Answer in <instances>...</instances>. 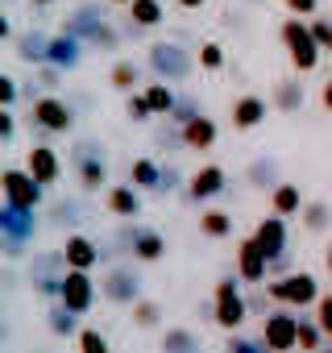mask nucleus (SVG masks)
<instances>
[{"instance_id": "1", "label": "nucleus", "mask_w": 332, "mask_h": 353, "mask_svg": "<svg viewBox=\"0 0 332 353\" xmlns=\"http://www.w3.org/2000/svg\"><path fill=\"white\" fill-rule=\"evenodd\" d=\"M278 42L287 46L295 75H311V71H320L324 46L315 42V34H311V21H307V17H295V13H287V21L278 26Z\"/></svg>"}, {"instance_id": "2", "label": "nucleus", "mask_w": 332, "mask_h": 353, "mask_svg": "<svg viewBox=\"0 0 332 353\" xmlns=\"http://www.w3.org/2000/svg\"><path fill=\"white\" fill-rule=\"evenodd\" d=\"M63 30L75 34V38H83L87 46H100V50H116V46H121V34H116V26L100 13V5H75V9L63 17Z\"/></svg>"}, {"instance_id": "3", "label": "nucleus", "mask_w": 332, "mask_h": 353, "mask_svg": "<svg viewBox=\"0 0 332 353\" xmlns=\"http://www.w3.org/2000/svg\"><path fill=\"white\" fill-rule=\"evenodd\" d=\"M249 299H245V291H241V279L237 274H225V279H216V287H212V320L225 328V332H237V328H245L249 324Z\"/></svg>"}, {"instance_id": "4", "label": "nucleus", "mask_w": 332, "mask_h": 353, "mask_svg": "<svg viewBox=\"0 0 332 353\" xmlns=\"http://www.w3.org/2000/svg\"><path fill=\"white\" fill-rule=\"evenodd\" d=\"M266 291L274 295V303H287V307H315V299L324 295L320 291V279L311 270H287V274H274L266 279Z\"/></svg>"}, {"instance_id": "5", "label": "nucleus", "mask_w": 332, "mask_h": 353, "mask_svg": "<svg viewBox=\"0 0 332 353\" xmlns=\"http://www.w3.org/2000/svg\"><path fill=\"white\" fill-rule=\"evenodd\" d=\"M71 166H75V179L79 188L92 196L100 188H108V162H104V145L96 137H79L71 150Z\"/></svg>"}, {"instance_id": "6", "label": "nucleus", "mask_w": 332, "mask_h": 353, "mask_svg": "<svg viewBox=\"0 0 332 353\" xmlns=\"http://www.w3.org/2000/svg\"><path fill=\"white\" fill-rule=\"evenodd\" d=\"M145 63H149L154 79H166V83H187L196 71V54H187L179 42H154Z\"/></svg>"}, {"instance_id": "7", "label": "nucleus", "mask_w": 332, "mask_h": 353, "mask_svg": "<svg viewBox=\"0 0 332 353\" xmlns=\"http://www.w3.org/2000/svg\"><path fill=\"white\" fill-rule=\"evenodd\" d=\"M262 341H266V349H270V353L299 349V307L274 303V307L262 316Z\"/></svg>"}, {"instance_id": "8", "label": "nucleus", "mask_w": 332, "mask_h": 353, "mask_svg": "<svg viewBox=\"0 0 332 353\" xmlns=\"http://www.w3.org/2000/svg\"><path fill=\"white\" fill-rule=\"evenodd\" d=\"M100 299L104 303H116V307H133L141 299V274L129 266V262H116L104 270L100 279Z\"/></svg>"}, {"instance_id": "9", "label": "nucleus", "mask_w": 332, "mask_h": 353, "mask_svg": "<svg viewBox=\"0 0 332 353\" xmlns=\"http://www.w3.org/2000/svg\"><path fill=\"white\" fill-rule=\"evenodd\" d=\"M30 125H34V129H46V133H71V125H75V108H71L63 96L46 92V96L30 100Z\"/></svg>"}, {"instance_id": "10", "label": "nucleus", "mask_w": 332, "mask_h": 353, "mask_svg": "<svg viewBox=\"0 0 332 353\" xmlns=\"http://www.w3.org/2000/svg\"><path fill=\"white\" fill-rule=\"evenodd\" d=\"M5 200L38 212V208H42V200H46V183L38 179L30 166H9V170H5Z\"/></svg>"}, {"instance_id": "11", "label": "nucleus", "mask_w": 332, "mask_h": 353, "mask_svg": "<svg viewBox=\"0 0 332 353\" xmlns=\"http://www.w3.org/2000/svg\"><path fill=\"white\" fill-rule=\"evenodd\" d=\"M96 291H100V283L92 279V270H75V266H67L63 287H59V299H63L71 312L87 316V312L96 307Z\"/></svg>"}, {"instance_id": "12", "label": "nucleus", "mask_w": 332, "mask_h": 353, "mask_svg": "<svg viewBox=\"0 0 332 353\" xmlns=\"http://www.w3.org/2000/svg\"><path fill=\"white\" fill-rule=\"evenodd\" d=\"M237 279L245 283V287H262L266 279H270V258H266V250L258 245V237L249 233V237H241L237 241Z\"/></svg>"}, {"instance_id": "13", "label": "nucleus", "mask_w": 332, "mask_h": 353, "mask_svg": "<svg viewBox=\"0 0 332 353\" xmlns=\"http://www.w3.org/2000/svg\"><path fill=\"white\" fill-rule=\"evenodd\" d=\"M63 274H67V258L63 250L59 254H42L34 266H30V287L46 299H59V287H63Z\"/></svg>"}, {"instance_id": "14", "label": "nucleus", "mask_w": 332, "mask_h": 353, "mask_svg": "<svg viewBox=\"0 0 332 353\" xmlns=\"http://www.w3.org/2000/svg\"><path fill=\"white\" fill-rule=\"evenodd\" d=\"M225 188H229V174H225V166H216V162H208V166H200V170L187 174V200H191V204L216 200Z\"/></svg>"}, {"instance_id": "15", "label": "nucleus", "mask_w": 332, "mask_h": 353, "mask_svg": "<svg viewBox=\"0 0 332 353\" xmlns=\"http://www.w3.org/2000/svg\"><path fill=\"white\" fill-rule=\"evenodd\" d=\"M38 233V221H34V208H21V204H9L0 208V237L9 241H34Z\"/></svg>"}, {"instance_id": "16", "label": "nucleus", "mask_w": 332, "mask_h": 353, "mask_svg": "<svg viewBox=\"0 0 332 353\" xmlns=\"http://www.w3.org/2000/svg\"><path fill=\"white\" fill-rule=\"evenodd\" d=\"M83 38H75V34H67V30H59V34H50V50H46V63H54V67H63V71H75L79 63H83Z\"/></svg>"}, {"instance_id": "17", "label": "nucleus", "mask_w": 332, "mask_h": 353, "mask_svg": "<svg viewBox=\"0 0 332 353\" xmlns=\"http://www.w3.org/2000/svg\"><path fill=\"white\" fill-rule=\"evenodd\" d=\"M25 166L38 174V179H42L46 188H54V183L63 179V158H59V150H50L46 141L30 145V154H25Z\"/></svg>"}, {"instance_id": "18", "label": "nucleus", "mask_w": 332, "mask_h": 353, "mask_svg": "<svg viewBox=\"0 0 332 353\" xmlns=\"http://www.w3.org/2000/svg\"><path fill=\"white\" fill-rule=\"evenodd\" d=\"M253 237H258V245L266 250V258H270V262H274V258H282V254H287V216H278V212L262 216V221H258V229H253Z\"/></svg>"}, {"instance_id": "19", "label": "nucleus", "mask_w": 332, "mask_h": 353, "mask_svg": "<svg viewBox=\"0 0 332 353\" xmlns=\"http://www.w3.org/2000/svg\"><path fill=\"white\" fill-rule=\"evenodd\" d=\"M274 104H266L262 96H253V92H245V96H237L233 100V129H241V133H249V129H258L262 121H266V112H270Z\"/></svg>"}, {"instance_id": "20", "label": "nucleus", "mask_w": 332, "mask_h": 353, "mask_svg": "<svg viewBox=\"0 0 332 353\" xmlns=\"http://www.w3.org/2000/svg\"><path fill=\"white\" fill-rule=\"evenodd\" d=\"M216 137H220V129H216V121H212V117H204V112H200V117H191V121L179 129V141H183L187 150H200V154H204V150H212V145H216Z\"/></svg>"}, {"instance_id": "21", "label": "nucleus", "mask_w": 332, "mask_h": 353, "mask_svg": "<svg viewBox=\"0 0 332 353\" xmlns=\"http://www.w3.org/2000/svg\"><path fill=\"white\" fill-rule=\"evenodd\" d=\"M63 258H67V266H75V270H92L104 254H100V241H92L87 233H71L67 245H63Z\"/></svg>"}, {"instance_id": "22", "label": "nucleus", "mask_w": 332, "mask_h": 353, "mask_svg": "<svg viewBox=\"0 0 332 353\" xmlns=\"http://www.w3.org/2000/svg\"><path fill=\"white\" fill-rule=\"evenodd\" d=\"M104 208H108V216L133 221V216L141 212V196H137L133 183H125V188H108V192H104Z\"/></svg>"}, {"instance_id": "23", "label": "nucleus", "mask_w": 332, "mask_h": 353, "mask_svg": "<svg viewBox=\"0 0 332 353\" xmlns=\"http://www.w3.org/2000/svg\"><path fill=\"white\" fill-rule=\"evenodd\" d=\"M303 75H295V79H278L274 83V92H270V104L278 108V112H299L303 108V100H307V92H303V83H299Z\"/></svg>"}, {"instance_id": "24", "label": "nucleus", "mask_w": 332, "mask_h": 353, "mask_svg": "<svg viewBox=\"0 0 332 353\" xmlns=\"http://www.w3.org/2000/svg\"><path fill=\"white\" fill-rule=\"evenodd\" d=\"M245 183L258 188V192H274V188L282 183V166H278L274 158H253L249 170H245Z\"/></svg>"}, {"instance_id": "25", "label": "nucleus", "mask_w": 332, "mask_h": 353, "mask_svg": "<svg viewBox=\"0 0 332 353\" xmlns=\"http://www.w3.org/2000/svg\"><path fill=\"white\" fill-rule=\"evenodd\" d=\"M46 50H50V34H42V30H25L21 38H13V54L34 63V67L46 63Z\"/></svg>"}, {"instance_id": "26", "label": "nucleus", "mask_w": 332, "mask_h": 353, "mask_svg": "<svg viewBox=\"0 0 332 353\" xmlns=\"http://www.w3.org/2000/svg\"><path fill=\"white\" fill-rule=\"evenodd\" d=\"M303 192H299V183H278L274 192H270V212H278V216H299L303 212Z\"/></svg>"}, {"instance_id": "27", "label": "nucleus", "mask_w": 332, "mask_h": 353, "mask_svg": "<svg viewBox=\"0 0 332 353\" xmlns=\"http://www.w3.org/2000/svg\"><path fill=\"white\" fill-rule=\"evenodd\" d=\"M162 254H166V237L158 229H141L137 225V233H133V258L137 262H158Z\"/></svg>"}, {"instance_id": "28", "label": "nucleus", "mask_w": 332, "mask_h": 353, "mask_svg": "<svg viewBox=\"0 0 332 353\" xmlns=\"http://www.w3.org/2000/svg\"><path fill=\"white\" fill-rule=\"evenodd\" d=\"M129 21H133V30H158L166 21L162 0H133V5H129Z\"/></svg>"}, {"instance_id": "29", "label": "nucleus", "mask_w": 332, "mask_h": 353, "mask_svg": "<svg viewBox=\"0 0 332 353\" xmlns=\"http://www.w3.org/2000/svg\"><path fill=\"white\" fill-rule=\"evenodd\" d=\"M141 92H145V100H149L154 117H171V108L179 104V92H175L171 83H166V79H154V83H145Z\"/></svg>"}, {"instance_id": "30", "label": "nucleus", "mask_w": 332, "mask_h": 353, "mask_svg": "<svg viewBox=\"0 0 332 353\" xmlns=\"http://www.w3.org/2000/svg\"><path fill=\"white\" fill-rule=\"evenodd\" d=\"M129 183H133V188L158 192V188H162V166H158L154 158H137V162L129 166Z\"/></svg>"}, {"instance_id": "31", "label": "nucleus", "mask_w": 332, "mask_h": 353, "mask_svg": "<svg viewBox=\"0 0 332 353\" xmlns=\"http://www.w3.org/2000/svg\"><path fill=\"white\" fill-rule=\"evenodd\" d=\"M200 233L212 241H225V237H233V216L220 208H208V212H200Z\"/></svg>"}, {"instance_id": "32", "label": "nucleus", "mask_w": 332, "mask_h": 353, "mask_svg": "<svg viewBox=\"0 0 332 353\" xmlns=\"http://www.w3.org/2000/svg\"><path fill=\"white\" fill-rule=\"evenodd\" d=\"M46 320H50V332L54 336H75L79 332V312H71L63 299H54V307L46 312Z\"/></svg>"}, {"instance_id": "33", "label": "nucleus", "mask_w": 332, "mask_h": 353, "mask_svg": "<svg viewBox=\"0 0 332 353\" xmlns=\"http://www.w3.org/2000/svg\"><path fill=\"white\" fill-rule=\"evenodd\" d=\"M299 221H303L307 233H324V229L332 225V204H328V200H307L303 212H299Z\"/></svg>"}, {"instance_id": "34", "label": "nucleus", "mask_w": 332, "mask_h": 353, "mask_svg": "<svg viewBox=\"0 0 332 353\" xmlns=\"http://www.w3.org/2000/svg\"><path fill=\"white\" fill-rule=\"evenodd\" d=\"M137 79H141V67H137L133 59H116V63H112V71H108V83H112L116 92H133V88H137Z\"/></svg>"}, {"instance_id": "35", "label": "nucleus", "mask_w": 332, "mask_h": 353, "mask_svg": "<svg viewBox=\"0 0 332 353\" xmlns=\"http://www.w3.org/2000/svg\"><path fill=\"white\" fill-rule=\"evenodd\" d=\"M162 349L166 353H196L200 349V336L191 328H166L162 332Z\"/></svg>"}, {"instance_id": "36", "label": "nucleus", "mask_w": 332, "mask_h": 353, "mask_svg": "<svg viewBox=\"0 0 332 353\" xmlns=\"http://www.w3.org/2000/svg\"><path fill=\"white\" fill-rule=\"evenodd\" d=\"M320 345H328V332L320 328V320H315V316H299V349L311 353V349H320Z\"/></svg>"}, {"instance_id": "37", "label": "nucleus", "mask_w": 332, "mask_h": 353, "mask_svg": "<svg viewBox=\"0 0 332 353\" xmlns=\"http://www.w3.org/2000/svg\"><path fill=\"white\" fill-rule=\"evenodd\" d=\"M158 320H162V303L158 299H137L133 303V324L137 328H158Z\"/></svg>"}, {"instance_id": "38", "label": "nucleus", "mask_w": 332, "mask_h": 353, "mask_svg": "<svg viewBox=\"0 0 332 353\" xmlns=\"http://www.w3.org/2000/svg\"><path fill=\"white\" fill-rule=\"evenodd\" d=\"M125 112H129V121H133V125H145V121L154 117V108H149L145 92H125Z\"/></svg>"}, {"instance_id": "39", "label": "nucleus", "mask_w": 332, "mask_h": 353, "mask_svg": "<svg viewBox=\"0 0 332 353\" xmlns=\"http://www.w3.org/2000/svg\"><path fill=\"white\" fill-rule=\"evenodd\" d=\"M191 117H200V100H196V96L187 92V96H179V104L171 108V117H166V121H171L175 129H183V125H187Z\"/></svg>"}, {"instance_id": "40", "label": "nucleus", "mask_w": 332, "mask_h": 353, "mask_svg": "<svg viewBox=\"0 0 332 353\" xmlns=\"http://www.w3.org/2000/svg\"><path fill=\"white\" fill-rule=\"evenodd\" d=\"M75 345H79L83 353H108V336L96 332V328H79V332H75Z\"/></svg>"}, {"instance_id": "41", "label": "nucleus", "mask_w": 332, "mask_h": 353, "mask_svg": "<svg viewBox=\"0 0 332 353\" xmlns=\"http://www.w3.org/2000/svg\"><path fill=\"white\" fill-rule=\"evenodd\" d=\"M225 349H229V353H249V349H266V341H262V332H258V336H245V332L237 328V332H229Z\"/></svg>"}, {"instance_id": "42", "label": "nucleus", "mask_w": 332, "mask_h": 353, "mask_svg": "<svg viewBox=\"0 0 332 353\" xmlns=\"http://www.w3.org/2000/svg\"><path fill=\"white\" fill-rule=\"evenodd\" d=\"M200 67L204 71H220L225 67V46L220 42H204L200 46Z\"/></svg>"}, {"instance_id": "43", "label": "nucleus", "mask_w": 332, "mask_h": 353, "mask_svg": "<svg viewBox=\"0 0 332 353\" xmlns=\"http://www.w3.org/2000/svg\"><path fill=\"white\" fill-rule=\"evenodd\" d=\"M34 75H38V88H42V92H54V88H59V79H63L67 71H63V67H54V63H38V67H34Z\"/></svg>"}, {"instance_id": "44", "label": "nucleus", "mask_w": 332, "mask_h": 353, "mask_svg": "<svg viewBox=\"0 0 332 353\" xmlns=\"http://www.w3.org/2000/svg\"><path fill=\"white\" fill-rule=\"evenodd\" d=\"M307 21H311L315 42L324 46V54H332V17H320V13H315V17H307Z\"/></svg>"}, {"instance_id": "45", "label": "nucleus", "mask_w": 332, "mask_h": 353, "mask_svg": "<svg viewBox=\"0 0 332 353\" xmlns=\"http://www.w3.org/2000/svg\"><path fill=\"white\" fill-rule=\"evenodd\" d=\"M315 320H320V328L328 332V345H332V291H324L315 299Z\"/></svg>"}, {"instance_id": "46", "label": "nucleus", "mask_w": 332, "mask_h": 353, "mask_svg": "<svg viewBox=\"0 0 332 353\" xmlns=\"http://www.w3.org/2000/svg\"><path fill=\"white\" fill-rule=\"evenodd\" d=\"M282 9L295 17H315L320 13V0H282Z\"/></svg>"}, {"instance_id": "47", "label": "nucleus", "mask_w": 332, "mask_h": 353, "mask_svg": "<svg viewBox=\"0 0 332 353\" xmlns=\"http://www.w3.org/2000/svg\"><path fill=\"white\" fill-rule=\"evenodd\" d=\"M17 92H21V83H17L13 75H0V104L13 108V104H17Z\"/></svg>"}, {"instance_id": "48", "label": "nucleus", "mask_w": 332, "mask_h": 353, "mask_svg": "<svg viewBox=\"0 0 332 353\" xmlns=\"http://www.w3.org/2000/svg\"><path fill=\"white\" fill-rule=\"evenodd\" d=\"M13 133H17V117H13V108H5V112H0V141H13Z\"/></svg>"}, {"instance_id": "49", "label": "nucleus", "mask_w": 332, "mask_h": 353, "mask_svg": "<svg viewBox=\"0 0 332 353\" xmlns=\"http://www.w3.org/2000/svg\"><path fill=\"white\" fill-rule=\"evenodd\" d=\"M25 245H30V241H9V237H0V250H5V258H9V262L25 258Z\"/></svg>"}, {"instance_id": "50", "label": "nucleus", "mask_w": 332, "mask_h": 353, "mask_svg": "<svg viewBox=\"0 0 332 353\" xmlns=\"http://www.w3.org/2000/svg\"><path fill=\"white\" fill-rule=\"evenodd\" d=\"M75 212H79V208H75V200H67V204L59 200V204L50 208V221H59V225H63V221H67V216H75Z\"/></svg>"}, {"instance_id": "51", "label": "nucleus", "mask_w": 332, "mask_h": 353, "mask_svg": "<svg viewBox=\"0 0 332 353\" xmlns=\"http://www.w3.org/2000/svg\"><path fill=\"white\" fill-rule=\"evenodd\" d=\"M320 108H324V112H332V79H324V83H320Z\"/></svg>"}, {"instance_id": "52", "label": "nucleus", "mask_w": 332, "mask_h": 353, "mask_svg": "<svg viewBox=\"0 0 332 353\" xmlns=\"http://www.w3.org/2000/svg\"><path fill=\"white\" fill-rule=\"evenodd\" d=\"M175 183H179V170H175V166H166V170H162V188H158V192H171Z\"/></svg>"}, {"instance_id": "53", "label": "nucleus", "mask_w": 332, "mask_h": 353, "mask_svg": "<svg viewBox=\"0 0 332 353\" xmlns=\"http://www.w3.org/2000/svg\"><path fill=\"white\" fill-rule=\"evenodd\" d=\"M175 5H179V9H187V13H200L208 0H175Z\"/></svg>"}, {"instance_id": "54", "label": "nucleus", "mask_w": 332, "mask_h": 353, "mask_svg": "<svg viewBox=\"0 0 332 353\" xmlns=\"http://www.w3.org/2000/svg\"><path fill=\"white\" fill-rule=\"evenodd\" d=\"M324 266H328V274H332V241L324 245Z\"/></svg>"}, {"instance_id": "55", "label": "nucleus", "mask_w": 332, "mask_h": 353, "mask_svg": "<svg viewBox=\"0 0 332 353\" xmlns=\"http://www.w3.org/2000/svg\"><path fill=\"white\" fill-rule=\"evenodd\" d=\"M30 5H38V9H46V5H54V0H30Z\"/></svg>"}, {"instance_id": "56", "label": "nucleus", "mask_w": 332, "mask_h": 353, "mask_svg": "<svg viewBox=\"0 0 332 353\" xmlns=\"http://www.w3.org/2000/svg\"><path fill=\"white\" fill-rule=\"evenodd\" d=\"M108 5H121V9H129V5H133V0H108Z\"/></svg>"}, {"instance_id": "57", "label": "nucleus", "mask_w": 332, "mask_h": 353, "mask_svg": "<svg viewBox=\"0 0 332 353\" xmlns=\"http://www.w3.org/2000/svg\"><path fill=\"white\" fill-rule=\"evenodd\" d=\"M328 291H332V287H328Z\"/></svg>"}]
</instances>
